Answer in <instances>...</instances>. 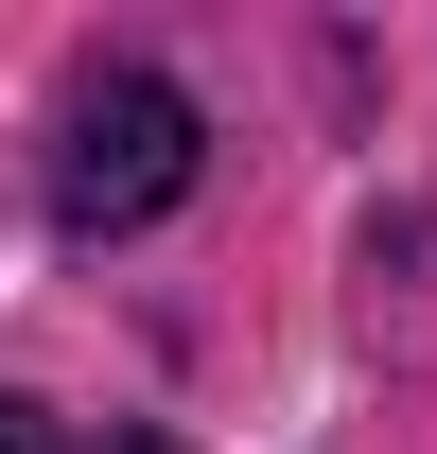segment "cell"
Returning a JSON list of instances; mask_svg holds the SVG:
<instances>
[{
	"label": "cell",
	"mask_w": 437,
	"mask_h": 454,
	"mask_svg": "<svg viewBox=\"0 0 437 454\" xmlns=\"http://www.w3.org/2000/svg\"><path fill=\"white\" fill-rule=\"evenodd\" d=\"M193 158H211V122H193V88H158V70H106L88 106H70L53 140V227H158L175 192H193Z\"/></svg>",
	"instance_id": "obj_1"
},
{
	"label": "cell",
	"mask_w": 437,
	"mask_h": 454,
	"mask_svg": "<svg viewBox=\"0 0 437 454\" xmlns=\"http://www.w3.org/2000/svg\"><path fill=\"white\" fill-rule=\"evenodd\" d=\"M0 454H53V402H0Z\"/></svg>",
	"instance_id": "obj_2"
},
{
	"label": "cell",
	"mask_w": 437,
	"mask_h": 454,
	"mask_svg": "<svg viewBox=\"0 0 437 454\" xmlns=\"http://www.w3.org/2000/svg\"><path fill=\"white\" fill-rule=\"evenodd\" d=\"M106 454H158V437H106Z\"/></svg>",
	"instance_id": "obj_3"
}]
</instances>
